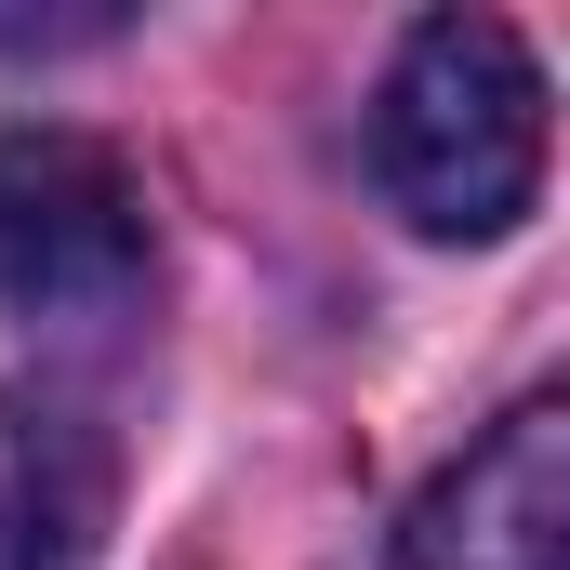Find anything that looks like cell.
Returning <instances> with one entry per match:
<instances>
[{
	"label": "cell",
	"mask_w": 570,
	"mask_h": 570,
	"mask_svg": "<svg viewBox=\"0 0 570 570\" xmlns=\"http://www.w3.org/2000/svg\"><path fill=\"white\" fill-rule=\"evenodd\" d=\"M120 504V451L80 399H0V570H94Z\"/></svg>",
	"instance_id": "4"
},
{
	"label": "cell",
	"mask_w": 570,
	"mask_h": 570,
	"mask_svg": "<svg viewBox=\"0 0 570 570\" xmlns=\"http://www.w3.org/2000/svg\"><path fill=\"white\" fill-rule=\"evenodd\" d=\"M399 570H570V412L518 399L399 518Z\"/></svg>",
	"instance_id": "3"
},
{
	"label": "cell",
	"mask_w": 570,
	"mask_h": 570,
	"mask_svg": "<svg viewBox=\"0 0 570 570\" xmlns=\"http://www.w3.org/2000/svg\"><path fill=\"white\" fill-rule=\"evenodd\" d=\"M159 266L146 239V186L107 134H67V120H13L0 134V305L13 318H120Z\"/></svg>",
	"instance_id": "2"
},
{
	"label": "cell",
	"mask_w": 570,
	"mask_h": 570,
	"mask_svg": "<svg viewBox=\"0 0 570 570\" xmlns=\"http://www.w3.org/2000/svg\"><path fill=\"white\" fill-rule=\"evenodd\" d=\"M372 173L425 239H504L544 199V67L504 13H438L399 40L385 107H372Z\"/></svg>",
	"instance_id": "1"
}]
</instances>
